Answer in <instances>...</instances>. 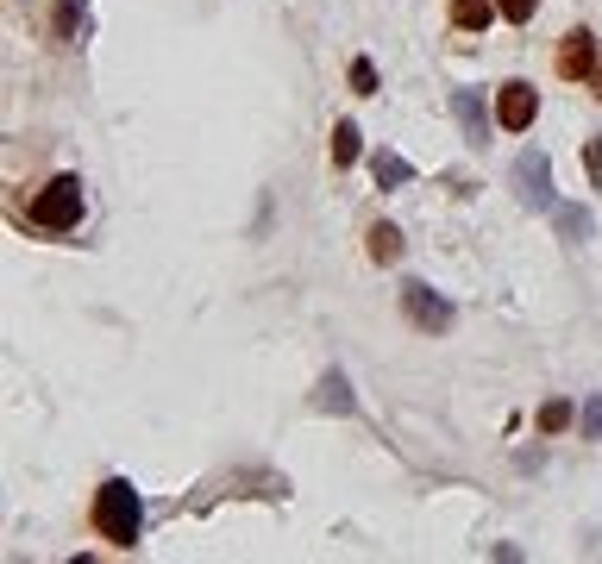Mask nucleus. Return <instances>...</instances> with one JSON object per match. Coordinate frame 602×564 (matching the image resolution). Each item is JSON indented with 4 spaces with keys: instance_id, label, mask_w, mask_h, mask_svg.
Returning a JSON list of instances; mask_svg holds the SVG:
<instances>
[{
    "instance_id": "1",
    "label": "nucleus",
    "mask_w": 602,
    "mask_h": 564,
    "mask_svg": "<svg viewBox=\"0 0 602 564\" xmlns=\"http://www.w3.org/2000/svg\"><path fill=\"white\" fill-rule=\"evenodd\" d=\"M95 527L113 546H138V533H145V496H138L126 477H107L95 489Z\"/></svg>"
},
{
    "instance_id": "2",
    "label": "nucleus",
    "mask_w": 602,
    "mask_h": 564,
    "mask_svg": "<svg viewBox=\"0 0 602 564\" xmlns=\"http://www.w3.org/2000/svg\"><path fill=\"white\" fill-rule=\"evenodd\" d=\"M32 226H44V232L82 226V176H51L44 182L38 201H32Z\"/></svg>"
},
{
    "instance_id": "3",
    "label": "nucleus",
    "mask_w": 602,
    "mask_h": 564,
    "mask_svg": "<svg viewBox=\"0 0 602 564\" xmlns=\"http://www.w3.org/2000/svg\"><path fill=\"white\" fill-rule=\"evenodd\" d=\"M552 157L546 151H521V163H515V195H521V207H534V214H552Z\"/></svg>"
},
{
    "instance_id": "4",
    "label": "nucleus",
    "mask_w": 602,
    "mask_h": 564,
    "mask_svg": "<svg viewBox=\"0 0 602 564\" xmlns=\"http://www.w3.org/2000/svg\"><path fill=\"white\" fill-rule=\"evenodd\" d=\"M402 314L421 333H452V301L439 289H427V282H402Z\"/></svg>"
},
{
    "instance_id": "5",
    "label": "nucleus",
    "mask_w": 602,
    "mask_h": 564,
    "mask_svg": "<svg viewBox=\"0 0 602 564\" xmlns=\"http://www.w3.org/2000/svg\"><path fill=\"white\" fill-rule=\"evenodd\" d=\"M534 120H540V94L527 88V82H508V88L496 94V126H502V132H527Z\"/></svg>"
},
{
    "instance_id": "6",
    "label": "nucleus",
    "mask_w": 602,
    "mask_h": 564,
    "mask_svg": "<svg viewBox=\"0 0 602 564\" xmlns=\"http://www.w3.org/2000/svg\"><path fill=\"white\" fill-rule=\"evenodd\" d=\"M452 113L465 126V145H490V107H483V88H452Z\"/></svg>"
},
{
    "instance_id": "7",
    "label": "nucleus",
    "mask_w": 602,
    "mask_h": 564,
    "mask_svg": "<svg viewBox=\"0 0 602 564\" xmlns=\"http://www.w3.org/2000/svg\"><path fill=\"white\" fill-rule=\"evenodd\" d=\"M559 76L565 82H584V76H596V38L577 26L571 38H565V51H559Z\"/></svg>"
},
{
    "instance_id": "8",
    "label": "nucleus",
    "mask_w": 602,
    "mask_h": 564,
    "mask_svg": "<svg viewBox=\"0 0 602 564\" xmlns=\"http://www.w3.org/2000/svg\"><path fill=\"white\" fill-rule=\"evenodd\" d=\"M314 408H320V414H358V395H352V383H345V370H327V376H320Z\"/></svg>"
},
{
    "instance_id": "9",
    "label": "nucleus",
    "mask_w": 602,
    "mask_h": 564,
    "mask_svg": "<svg viewBox=\"0 0 602 564\" xmlns=\"http://www.w3.org/2000/svg\"><path fill=\"white\" fill-rule=\"evenodd\" d=\"M552 226H559V239L584 245V239H590V207H577V201H552Z\"/></svg>"
},
{
    "instance_id": "10",
    "label": "nucleus",
    "mask_w": 602,
    "mask_h": 564,
    "mask_svg": "<svg viewBox=\"0 0 602 564\" xmlns=\"http://www.w3.org/2000/svg\"><path fill=\"white\" fill-rule=\"evenodd\" d=\"M364 251L377 257V264H396V257H402V226L377 220V226H370V239H364Z\"/></svg>"
},
{
    "instance_id": "11",
    "label": "nucleus",
    "mask_w": 602,
    "mask_h": 564,
    "mask_svg": "<svg viewBox=\"0 0 602 564\" xmlns=\"http://www.w3.org/2000/svg\"><path fill=\"white\" fill-rule=\"evenodd\" d=\"M358 157H364V132H358L352 120H339V126H333V163H339V170H352Z\"/></svg>"
},
{
    "instance_id": "12",
    "label": "nucleus",
    "mask_w": 602,
    "mask_h": 564,
    "mask_svg": "<svg viewBox=\"0 0 602 564\" xmlns=\"http://www.w3.org/2000/svg\"><path fill=\"white\" fill-rule=\"evenodd\" d=\"M414 182V163L396 151H377V188H408Z\"/></svg>"
},
{
    "instance_id": "13",
    "label": "nucleus",
    "mask_w": 602,
    "mask_h": 564,
    "mask_svg": "<svg viewBox=\"0 0 602 564\" xmlns=\"http://www.w3.org/2000/svg\"><path fill=\"white\" fill-rule=\"evenodd\" d=\"M57 38H63V44H82V38H88V7H82V0H63V13H57Z\"/></svg>"
},
{
    "instance_id": "14",
    "label": "nucleus",
    "mask_w": 602,
    "mask_h": 564,
    "mask_svg": "<svg viewBox=\"0 0 602 564\" xmlns=\"http://www.w3.org/2000/svg\"><path fill=\"white\" fill-rule=\"evenodd\" d=\"M452 19H458L465 32H483V26L496 19V0H452Z\"/></svg>"
},
{
    "instance_id": "15",
    "label": "nucleus",
    "mask_w": 602,
    "mask_h": 564,
    "mask_svg": "<svg viewBox=\"0 0 602 564\" xmlns=\"http://www.w3.org/2000/svg\"><path fill=\"white\" fill-rule=\"evenodd\" d=\"M571 414H577V408L552 395V402H540V414H534V420H540V433H565V427H571Z\"/></svg>"
},
{
    "instance_id": "16",
    "label": "nucleus",
    "mask_w": 602,
    "mask_h": 564,
    "mask_svg": "<svg viewBox=\"0 0 602 564\" xmlns=\"http://www.w3.org/2000/svg\"><path fill=\"white\" fill-rule=\"evenodd\" d=\"M352 94H377V63L370 57H352Z\"/></svg>"
},
{
    "instance_id": "17",
    "label": "nucleus",
    "mask_w": 602,
    "mask_h": 564,
    "mask_svg": "<svg viewBox=\"0 0 602 564\" xmlns=\"http://www.w3.org/2000/svg\"><path fill=\"white\" fill-rule=\"evenodd\" d=\"M496 13H502V19H515V26H527V19L540 13V0H496Z\"/></svg>"
},
{
    "instance_id": "18",
    "label": "nucleus",
    "mask_w": 602,
    "mask_h": 564,
    "mask_svg": "<svg viewBox=\"0 0 602 564\" xmlns=\"http://www.w3.org/2000/svg\"><path fill=\"white\" fill-rule=\"evenodd\" d=\"M577 427H584V439H602V395H590V402H584Z\"/></svg>"
},
{
    "instance_id": "19",
    "label": "nucleus",
    "mask_w": 602,
    "mask_h": 564,
    "mask_svg": "<svg viewBox=\"0 0 602 564\" xmlns=\"http://www.w3.org/2000/svg\"><path fill=\"white\" fill-rule=\"evenodd\" d=\"M584 170H590V182L602 188V138H590V145H584Z\"/></svg>"
},
{
    "instance_id": "20",
    "label": "nucleus",
    "mask_w": 602,
    "mask_h": 564,
    "mask_svg": "<svg viewBox=\"0 0 602 564\" xmlns=\"http://www.w3.org/2000/svg\"><path fill=\"white\" fill-rule=\"evenodd\" d=\"M590 82H596V94H602V63H596V76H590Z\"/></svg>"
}]
</instances>
